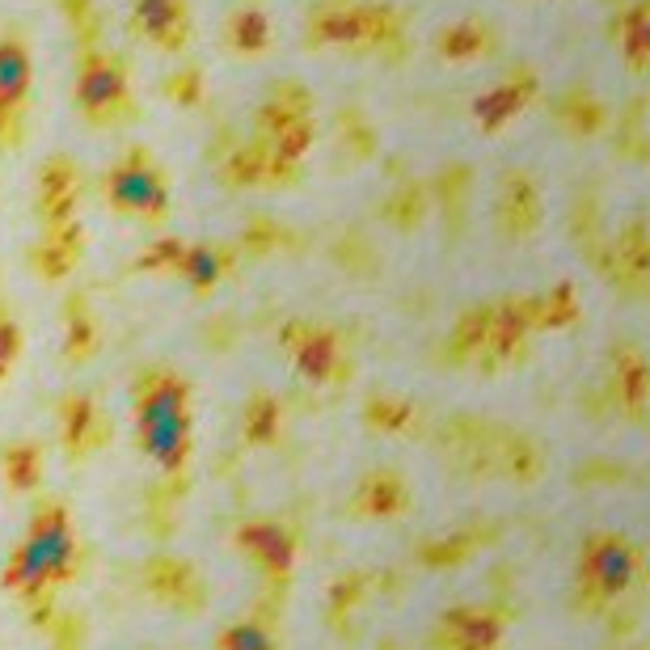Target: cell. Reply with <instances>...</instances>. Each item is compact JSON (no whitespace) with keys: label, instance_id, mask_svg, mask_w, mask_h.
<instances>
[{"label":"cell","instance_id":"6da1fadb","mask_svg":"<svg viewBox=\"0 0 650 650\" xmlns=\"http://www.w3.org/2000/svg\"><path fill=\"white\" fill-rule=\"evenodd\" d=\"M140 409H145L140 423H145L148 448L161 460L182 457V444H187V414H182V393H178V385L161 381L152 393H145V406Z\"/></svg>","mask_w":650,"mask_h":650},{"label":"cell","instance_id":"7a4b0ae2","mask_svg":"<svg viewBox=\"0 0 650 650\" xmlns=\"http://www.w3.org/2000/svg\"><path fill=\"white\" fill-rule=\"evenodd\" d=\"M115 194L127 207H161V182L136 161L115 173Z\"/></svg>","mask_w":650,"mask_h":650},{"label":"cell","instance_id":"3957f363","mask_svg":"<svg viewBox=\"0 0 650 650\" xmlns=\"http://www.w3.org/2000/svg\"><path fill=\"white\" fill-rule=\"evenodd\" d=\"M25 85H30V64H25L22 43H0V106L22 102Z\"/></svg>","mask_w":650,"mask_h":650}]
</instances>
